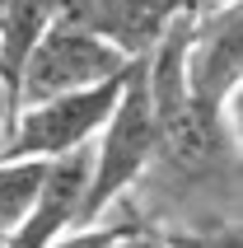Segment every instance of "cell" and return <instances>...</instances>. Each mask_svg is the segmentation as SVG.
<instances>
[{
  "label": "cell",
  "instance_id": "obj_1",
  "mask_svg": "<svg viewBox=\"0 0 243 248\" xmlns=\"http://www.w3.org/2000/svg\"><path fill=\"white\" fill-rule=\"evenodd\" d=\"M159 150V122H154V103L145 89V61H136L131 75L122 80V94L112 103L103 131L89 145V192H84V216L80 225L98 220L103 211L131 197V187L145 178Z\"/></svg>",
  "mask_w": 243,
  "mask_h": 248
},
{
  "label": "cell",
  "instance_id": "obj_4",
  "mask_svg": "<svg viewBox=\"0 0 243 248\" xmlns=\"http://www.w3.org/2000/svg\"><path fill=\"white\" fill-rule=\"evenodd\" d=\"M243 84V10L239 0H215L192 14L182 42V89L206 117H229Z\"/></svg>",
  "mask_w": 243,
  "mask_h": 248
},
{
  "label": "cell",
  "instance_id": "obj_5",
  "mask_svg": "<svg viewBox=\"0 0 243 248\" xmlns=\"http://www.w3.org/2000/svg\"><path fill=\"white\" fill-rule=\"evenodd\" d=\"M84 192H89V150H75L66 159H47L42 187L33 197V206H28L24 225L0 248H52L61 234L80 230Z\"/></svg>",
  "mask_w": 243,
  "mask_h": 248
},
{
  "label": "cell",
  "instance_id": "obj_8",
  "mask_svg": "<svg viewBox=\"0 0 243 248\" xmlns=\"http://www.w3.org/2000/svg\"><path fill=\"white\" fill-rule=\"evenodd\" d=\"M10 117H14V94L5 89V80H0V136H5V126H10Z\"/></svg>",
  "mask_w": 243,
  "mask_h": 248
},
{
  "label": "cell",
  "instance_id": "obj_7",
  "mask_svg": "<svg viewBox=\"0 0 243 248\" xmlns=\"http://www.w3.org/2000/svg\"><path fill=\"white\" fill-rule=\"evenodd\" d=\"M140 234H150V230L136 220V211L126 206V202H117V206L103 211L98 220H89V225H80V230L61 234L52 248H136Z\"/></svg>",
  "mask_w": 243,
  "mask_h": 248
},
{
  "label": "cell",
  "instance_id": "obj_10",
  "mask_svg": "<svg viewBox=\"0 0 243 248\" xmlns=\"http://www.w3.org/2000/svg\"><path fill=\"white\" fill-rule=\"evenodd\" d=\"M0 14H5V0H0Z\"/></svg>",
  "mask_w": 243,
  "mask_h": 248
},
{
  "label": "cell",
  "instance_id": "obj_6",
  "mask_svg": "<svg viewBox=\"0 0 243 248\" xmlns=\"http://www.w3.org/2000/svg\"><path fill=\"white\" fill-rule=\"evenodd\" d=\"M42 159H0V244L24 225L28 206L42 187Z\"/></svg>",
  "mask_w": 243,
  "mask_h": 248
},
{
  "label": "cell",
  "instance_id": "obj_2",
  "mask_svg": "<svg viewBox=\"0 0 243 248\" xmlns=\"http://www.w3.org/2000/svg\"><path fill=\"white\" fill-rule=\"evenodd\" d=\"M131 66H136L131 56H122L117 47L103 42L98 33L70 24V19H56V24L28 47L24 66H19L14 108H28V103H42V98L80 94V89H94V84L122 80Z\"/></svg>",
  "mask_w": 243,
  "mask_h": 248
},
{
  "label": "cell",
  "instance_id": "obj_3",
  "mask_svg": "<svg viewBox=\"0 0 243 248\" xmlns=\"http://www.w3.org/2000/svg\"><path fill=\"white\" fill-rule=\"evenodd\" d=\"M122 80L94 84V89H80V94L42 98V103H28V108H14L10 126L0 136V159H42L47 164V159H66L75 150H89L94 136L103 131V122H108L117 94H122Z\"/></svg>",
  "mask_w": 243,
  "mask_h": 248
},
{
  "label": "cell",
  "instance_id": "obj_9",
  "mask_svg": "<svg viewBox=\"0 0 243 248\" xmlns=\"http://www.w3.org/2000/svg\"><path fill=\"white\" fill-rule=\"evenodd\" d=\"M136 248H168V244H164V239H154V234H140V239H136Z\"/></svg>",
  "mask_w": 243,
  "mask_h": 248
}]
</instances>
